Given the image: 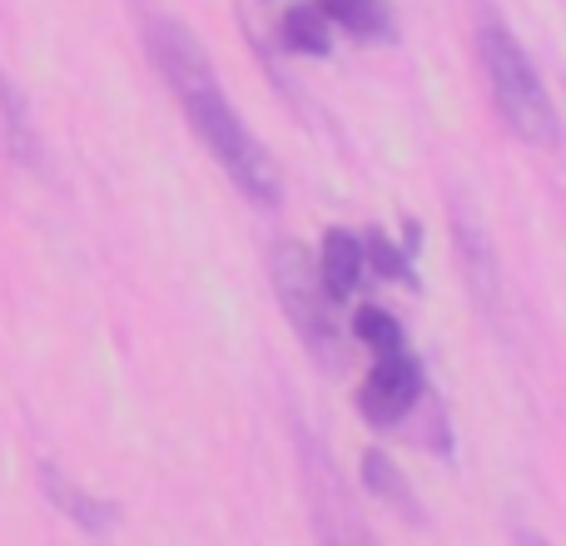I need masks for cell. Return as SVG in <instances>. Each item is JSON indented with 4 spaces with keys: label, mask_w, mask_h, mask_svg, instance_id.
<instances>
[{
    "label": "cell",
    "mask_w": 566,
    "mask_h": 546,
    "mask_svg": "<svg viewBox=\"0 0 566 546\" xmlns=\"http://www.w3.org/2000/svg\"><path fill=\"white\" fill-rule=\"evenodd\" d=\"M478 45H482V65H488V85L497 99L502 119L517 129L532 145H552L557 139V105H552L547 85H542L537 65L527 60V50L512 40V30L497 15L478 20Z\"/></svg>",
    "instance_id": "cell-1"
},
{
    "label": "cell",
    "mask_w": 566,
    "mask_h": 546,
    "mask_svg": "<svg viewBox=\"0 0 566 546\" xmlns=\"http://www.w3.org/2000/svg\"><path fill=\"white\" fill-rule=\"evenodd\" d=\"M40 487H45V497L55 502V507L75 522V527H85V532H109V527H115L119 512L109 507V502H95L90 492H80L75 482H65L55 468H40Z\"/></svg>",
    "instance_id": "cell-8"
},
{
    "label": "cell",
    "mask_w": 566,
    "mask_h": 546,
    "mask_svg": "<svg viewBox=\"0 0 566 546\" xmlns=\"http://www.w3.org/2000/svg\"><path fill=\"white\" fill-rule=\"evenodd\" d=\"M358 249H363V259H368V264L382 273V279H402V273H408V264H402V254H398V249H392L382 234H368Z\"/></svg>",
    "instance_id": "cell-15"
},
{
    "label": "cell",
    "mask_w": 566,
    "mask_h": 546,
    "mask_svg": "<svg viewBox=\"0 0 566 546\" xmlns=\"http://www.w3.org/2000/svg\"><path fill=\"white\" fill-rule=\"evenodd\" d=\"M358 273H363V249L353 234L343 229H328L323 234V254H318V283L328 298H348L358 288Z\"/></svg>",
    "instance_id": "cell-9"
},
{
    "label": "cell",
    "mask_w": 566,
    "mask_h": 546,
    "mask_svg": "<svg viewBox=\"0 0 566 546\" xmlns=\"http://www.w3.org/2000/svg\"><path fill=\"white\" fill-rule=\"evenodd\" d=\"M422 392V372L408 353H388L378 368L368 372V382L358 388V412L373 428H392L398 418H408V408Z\"/></svg>",
    "instance_id": "cell-4"
},
{
    "label": "cell",
    "mask_w": 566,
    "mask_h": 546,
    "mask_svg": "<svg viewBox=\"0 0 566 546\" xmlns=\"http://www.w3.org/2000/svg\"><path fill=\"white\" fill-rule=\"evenodd\" d=\"M308 458V477H313V507H318V532H323V546H373V537L358 527L353 517L348 497L338 492V472L333 468H318L313 448L303 452Z\"/></svg>",
    "instance_id": "cell-6"
},
{
    "label": "cell",
    "mask_w": 566,
    "mask_h": 546,
    "mask_svg": "<svg viewBox=\"0 0 566 546\" xmlns=\"http://www.w3.org/2000/svg\"><path fill=\"white\" fill-rule=\"evenodd\" d=\"M283 40H289L293 50H303V55H328V15H323L318 6H293L289 15H283Z\"/></svg>",
    "instance_id": "cell-12"
},
{
    "label": "cell",
    "mask_w": 566,
    "mask_h": 546,
    "mask_svg": "<svg viewBox=\"0 0 566 546\" xmlns=\"http://www.w3.org/2000/svg\"><path fill=\"white\" fill-rule=\"evenodd\" d=\"M458 254L468 264V279L478 288V298H497V269H492V249H488V234L472 224L468 209H458Z\"/></svg>",
    "instance_id": "cell-10"
},
{
    "label": "cell",
    "mask_w": 566,
    "mask_h": 546,
    "mask_svg": "<svg viewBox=\"0 0 566 546\" xmlns=\"http://www.w3.org/2000/svg\"><path fill=\"white\" fill-rule=\"evenodd\" d=\"M269 273H274V293H279L283 313H289V323L298 328V338L318 358H333L338 353V333L328 323V293H323L313 259L283 239V244H274V254H269Z\"/></svg>",
    "instance_id": "cell-3"
},
{
    "label": "cell",
    "mask_w": 566,
    "mask_h": 546,
    "mask_svg": "<svg viewBox=\"0 0 566 546\" xmlns=\"http://www.w3.org/2000/svg\"><path fill=\"white\" fill-rule=\"evenodd\" d=\"M149 50H155L159 70L169 75L175 90H195V85H209V80H214L199 40L189 35L179 20H155V25H149Z\"/></svg>",
    "instance_id": "cell-5"
},
{
    "label": "cell",
    "mask_w": 566,
    "mask_h": 546,
    "mask_svg": "<svg viewBox=\"0 0 566 546\" xmlns=\"http://www.w3.org/2000/svg\"><path fill=\"white\" fill-rule=\"evenodd\" d=\"M185 99V115L195 125V135L209 145V155L224 165V175L244 189L254 204H279V169L269 159V149L249 135V125L234 115V105L224 99L219 80L209 85H195V90H179Z\"/></svg>",
    "instance_id": "cell-2"
},
{
    "label": "cell",
    "mask_w": 566,
    "mask_h": 546,
    "mask_svg": "<svg viewBox=\"0 0 566 546\" xmlns=\"http://www.w3.org/2000/svg\"><path fill=\"white\" fill-rule=\"evenodd\" d=\"M358 468H363V482H368V492H373V497H382L392 512H402V517H412V522H418V527H422V522H428V512H422V502L412 497V487H408V482H402L398 462H392L382 448H368V452H363V462H358Z\"/></svg>",
    "instance_id": "cell-7"
},
{
    "label": "cell",
    "mask_w": 566,
    "mask_h": 546,
    "mask_svg": "<svg viewBox=\"0 0 566 546\" xmlns=\"http://www.w3.org/2000/svg\"><path fill=\"white\" fill-rule=\"evenodd\" d=\"M353 333H358L363 343H368L373 353H402V323L392 318L388 308H358L353 313Z\"/></svg>",
    "instance_id": "cell-14"
},
{
    "label": "cell",
    "mask_w": 566,
    "mask_h": 546,
    "mask_svg": "<svg viewBox=\"0 0 566 546\" xmlns=\"http://www.w3.org/2000/svg\"><path fill=\"white\" fill-rule=\"evenodd\" d=\"M323 15L348 25L353 35H388V10L382 0H323Z\"/></svg>",
    "instance_id": "cell-13"
},
{
    "label": "cell",
    "mask_w": 566,
    "mask_h": 546,
    "mask_svg": "<svg viewBox=\"0 0 566 546\" xmlns=\"http://www.w3.org/2000/svg\"><path fill=\"white\" fill-rule=\"evenodd\" d=\"M0 115H6V145L20 165H35L40 159V145H35V129H30V115H25V95L10 75H0Z\"/></svg>",
    "instance_id": "cell-11"
}]
</instances>
